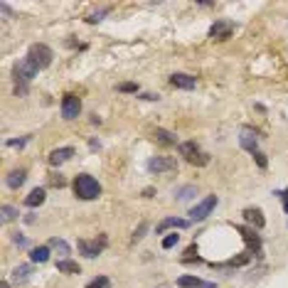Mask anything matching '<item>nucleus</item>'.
Segmentation results:
<instances>
[{
  "label": "nucleus",
  "instance_id": "31",
  "mask_svg": "<svg viewBox=\"0 0 288 288\" xmlns=\"http://www.w3.org/2000/svg\"><path fill=\"white\" fill-rule=\"evenodd\" d=\"M251 155H254V160H256V165H259L261 170H263V168L268 165V160H266V155H263L261 150H256V153H251Z\"/></svg>",
  "mask_w": 288,
  "mask_h": 288
},
{
  "label": "nucleus",
  "instance_id": "5",
  "mask_svg": "<svg viewBox=\"0 0 288 288\" xmlns=\"http://www.w3.org/2000/svg\"><path fill=\"white\" fill-rule=\"evenodd\" d=\"M217 202H219V197H217V195H207L204 200L197 202V204L190 209V219H192V222H202V219H207V217L214 212Z\"/></svg>",
  "mask_w": 288,
  "mask_h": 288
},
{
  "label": "nucleus",
  "instance_id": "27",
  "mask_svg": "<svg viewBox=\"0 0 288 288\" xmlns=\"http://www.w3.org/2000/svg\"><path fill=\"white\" fill-rule=\"evenodd\" d=\"M187 163H190V165H200V168H202V165H207V163H209V155H207V153H197V155H192Z\"/></svg>",
  "mask_w": 288,
  "mask_h": 288
},
{
  "label": "nucleus",
  "instance_id": "7",
  "mask_svg": "<svg viewBox=\"0 0 288 288\" xmlns=\"http://www.w3.org/2000/svg\"><path fill=\"white\" fill-rule=\"evenodd\" d=\"M150 173H168V170H175L177 168V163H175V158L170 155H155V158H150L148 160V165H145Z\"/></svg>",
  "mask_w": 288,
  "mask_h": 288
},
{
  "label": "nucleus",
  "instance_id": "20",
  "mask_svg": "<svg viewBox=\"0 0 288 288\" xmlns=\"http://www.w3.org/2000/svg\"><path fill=\"white\" fill-rule=\"evenodd\" d=\"M177 148H180V155H185V160H190L192 155H197V153H202V150H200V145L195 143V141H185V143H180Z\"/></svg>",
  "mask_w": 288,
  "mask_h": 288
},
{
  "label": "nucleus",
  "instance_id": "3",
  "mask_svg": "<svg viewBox=\"0 0 288 288\" xmlns=\"http://www.w3.org/2000/svg\"><path fill=\"white\" fill-rule=\"evenodd\" d=\"M106 244H109L106 234H99V239H79V241H77V246H79L82 256H87V259L99 256V254L106 249Z\"/></svg>",
  "mask_w": 288,
  "mask_h": 288
},
{
  "label": "nucleus",
  "instance_id": "22",
  "mask_svg": "<svg viewBox=\"0 0 288 288\" xmlns=\"http://www.w3.org/2000/svg\"><path fill=\"white\" fill-rule=\"evenodd\" d=\"M30 259L35 261V263H45V261H50V246H35V249L30 251Z\"/></svg>",
  "mask_w": 288,
  "mask_h": 288
},
{
  "label": "nucleus",
  "instance_id": "13",
  "mask_svg": "<svg viewBox=\"0 0 288 288\" xmlns=\"http://www.w3.org/2000/svg\"><path fill=\"white\" fill-rule=\"evenodd\" d=\"M177 286L180 288H217L212 281H202L197 276H180V278H177Z\"/></svg>",
  "mask_w": 288,
  "mask_h": 288
},
{
  "label": "nucleus",
  "instance_id": "11",
  "mask_svg": "<svg viewBox=\"0 0 288 288\" xmlns=\"http://www.w3.org/2000/svg\"><path fill=\"white\" fill-rule=\"evenodd\" d=\"M241 214H244V219H246V222L251 224V229H256V231L263 229L266 219H263V212H261L259 207H246V209H244Z\"/></svg>",
  "mask_w": 288,
  "mask_h": 288
},
{
  "label": "nucleus",
  "instance_id": "30",
  "mask_svg": "<svg viewBox=\"0 0 288 288\" xmlns=\"http://www.w3.org/2000/svg\"><path fill=\"white\" fill-rule=\"evenodd\" d=\"M145 231H148V222H141V227L136 229V234H133V239H131V241H133V244H136V241H141V239L145 236Z\"/></svg>",
  "mask_w": 288,
  "mask_h": 288
},
{
  "label": "nucleus",
  "instance_id": "34",
  "mask_svg": "<svg viewBox=\"0 0 288 288\" xmlns=\"http://www.w3.org/2000/svg\"><path fill=\"white\" fill-rule=\"evenodd\" d=\"M13 244H18V246H28L30 241L23 236V234H13Z\"/></svg>",
  "mask_w": 288,
  "mask_h": 288
},
{
  "label": "nucleus",
  "instance_id": "19",
  "mask_svg": "<svg viewBox=\"0 0 288 288\" xmlns=\"http://www.w3.org/2000/svg\"><path fill=\"white\" fill-rule=\"evenodd\" d=\"M45 197H47V192H45V187H35V190L30 192L28 197H25V204H28L30 209H32V207H40V204L45 202Z\"/></svg>",
  "mask_w": 288,
  "mask_h": 288
},
{
  "label": "nucleus",
  "instance_id": "16",
  "mask_svg": "<svg viewBox=\"0 0 288 288\" xmlns=\"http://www.w3.org/2000/svg\"><path fill=\"white\" fill-rule=\"evenodd\" d=\"M30 276H32V266H30V263H20V266H15V271H13V281H15L18 286L28 283Z\"/></svg>",
  "mask_w": 288,
  "mask_h": 288
},
{
  "label": "nucleus",
  "instance_id": "24",
  "mask_svg": "<svg viewBox=\"0 0 288 288\" xmlns=\"http://www.w3.org/2000/svg\"><path fill=\"white\" fill-rule=\"evenodd\" d=\"M18 209L13 207V204H3V222L8 224V222H13V219H18Z\"/></svg>",
  "mask_w": 288,
  "mask_h": 288
},
{
  "label": "nucleus",
  "instance_id": "32",
  "mask_svg": "<svg viewBox=\"0 0 288 288\" xmlns=\"http://www.w3.org/2000/svg\"><path fill=\"white\" fill-rule=\"evenodd\" d=\"M28 141L30 138H10V141H5V145H8V148H23Z\"/></svg>",
  "mask_w": 288,
  "mask_h": 288
},
{
  "label": "nucleus",
  "instance_id": "37",
  "mask_svg": "<svg viewBox=\"0 0 288 288\" xmlns=\"http://www.w3.org/2000/svg\"><path fill=\"white\" fill-rule=\"evenodd\" d=\"M143 99H145V101H158V96H155V94H143Z\"/></svg>",
  "mask_w": 288,
  "mask_h": 288
},
{
  "label": "nucleus",
  "instance_id": "10",
  "mask_svg": "<svg viewBox=\"0 0 288 288\" xmlns=\"http://www.w3.org/2000/svg\"><path fill=\"white\" fill-rule=\"evenodd\" d=\"M190 227V219H182V217H165L158 227H155V231L158 234H165L168 229H187Z\"/></svg>",
  "mask_w": 288,
  "mask_h": 288
},
{
  "label": "nucleus",
  "instance_id": "8",
  "mask_svg": "<svg viewBox=\"0 0 288 288\" xmlns=\"http://www.w3.org/2000/svg\"><path fill=\"white\" fill-rule=\"evenodd\" d=\"M231 32H234V23H231V20H217V23L209 28V40L224 42V40L231 37Z\"/></svg>",
  "mask_w": 288,
  "mask_h": 288
},
{
  "label": "nucleus",
  "instance_id": "1",
  "mask_svg": "<svg viewBox=\"0 0 288 288\" xmlns=\"http://www.w3.org/2000/svg\"><path fill=\"white\" fill-rule=\"evenodd\" d=\"M72 187H74V195L79 200H96L101 195V185L96 182V177H91L87 173L77 175L74 182H72Z\"/></svg>",
  "mask_w": 288,
  "mask_h": 288
},
{
  "label": "nucleus",
  "instance_id": "2",
  "mask_svg": "<svg viewBox=\"0 0 288 288\" xmlns=\"http://www.w3.org/2000/svg\"><path fill=\"white\" fill-rule=\"evenodd\" d=\"M52 50L47 47V45H42V42H37V45H32L28 52V59L37 67V69H47L50 64H52Z\"/></svg>",
  "mask_w": 288,
  "mask_h": 288
},
{
  "label": "nucleus",
  "instance_id": "17",
  "mask_svg": "<svg viewBox=\"0 0 288 288\" xmlns=\"http://www.w3.org/2000/svg\"><path fill=\"white\" fill-rule=\"evenodd\" d=\"M25 180H28V170L25 168H20V170H13V173H8V187H13V190H18V187H23L25 185Z\"/></svg>",
  "mask_w": 288,
  "mask_h": 288
},
{
  "label": "nucleus",
  "instance_id": "9",
  "mask_svg": "<svg viewBox=\"0 0 288 288\" xmlns=\"http://www.w3.org/2000/svg\"><path fill=\"white\" fill-rule=\"evenodd\" d=\"M236 231L241 234V239L249 244V254L254 256V254H261V239L259 234L251 229V227H236Z\"/></svg>",
  "mask_w": 288,
  "mask_h": 288
},
{
  "label": "nucleus",
  "instance_id": "28",
  "mask_svg": "<svg viewBox=\"0 0 288 288\" xmlns=\"http://www.w3.org/2000/svg\"><path fill=\"white\" fill-rule=\"evenodd\" d=\"M177 241H180V234H168V236L163 239V249H173Z\"/></svg>",
  "mask_w": 288,
  "mask_h": 288
},
{
  "label": "nucleus",
  "instance_id": "6",
  "mask_svg": "<svg viewBox=\"0 0 288 288\" xmlns=\"http://www.w3.org/2000/svg\"><path fill=\"white\" fill-rule=\"evenodd\" d=\"M79 114H82V99L77 94H64V99H62V116L67 121H72Z\"/></svg>",
  "mask_w": 288,
  "mask_h": 288
},
{
  "label": "nucleus",
  "instance_id": "25",
  "mask_svg": "<svg viewBox=\"0 0 288 288\" xmlns=\"http://www.w3.org/2000/svg\"><path fill=\"white\" fill-rule=\"evenodd\" d=\"M87 288H111V281L106 276H96L94 281H89Z\"/></svg>",
  "mask_w": 288,
  "mask_h": 288
},
{
  "label": "nucleus",
  "instance_id": "4",
  "mask_svg": "<svg viewBox=\"0 0 288 288\" xmlns=\"http://www.w3.org/2000/svg\"><path fill=\"white\" fill-rule=\"evenodd\" d=\"M37 72H40V69H37V67H35L28 57L20 59V62L15 64V69H13L18 87H28V82H32V77H37Z\"/></svg>",
  "mask_w": 288,
  "mask_h": 288
},
{
  "label": "nucleus",
  "instance_id": "21",
  "mask_svg": "<svg viewBox=\"0 0 288 288\" xmlns=\"http://www.w3.org/2000/svg\"><path fill=\"white\" fill-rule=\"evenodd\" d=\"M47 246H50V249H55L59 256H67V254H72V246H69L64 239H57V236H55V239H50V244H47Z\"/></svg>",
  "mask_w": 288,
  "mask_h": 288
},
{
  "label": "nucleus",
  "instance_id": "18",
  "mask_svg": "<svg viewBox=\"0 0 288 288\" xmlns=\"http://www.w3.org/2000/svg\"><path fill=\"white\" fill-rule=\"evenodd\" d=\"M155 141L163 145V148H170V145L177 143V136L170 133V131H165V128H155Z\"/></svg>",
  "mask_w": 288,
  "mask_h": 288
},
{
  "label": "nucleus",
  "instance_id": "38",
  "mask_svg": "<svg viewBox=\"0 0 288 288\" xmlns=\"http://www.w3.org/2000/svg\"><path fill=\"white\" fill-rule=\"evenodd\" d=\"M0 288H10V283H8V281H3V283H0Z\"/></svg>",
  "mask_w": 288,
  "mask_h": 288
},
{
  "label": "nucleus",
  "instance_id": "23",
  "mask_svg": "<svg viewBox=\"0 0 288 288\" xmlns=\"http://www.w3.org/2000/svg\"><path fill=\"white\" fill-rule=\"evenodd\" d=\"M57 271H62V273H79L82 268H79V263H77V261L59 259L57 261Z\"/></svg>",
  "mask_w": 288,
  "mask_h": 288
},
{
  "label": "nucleus",
  "instance_id": "26",
  "mask_svg": "<svg viewBox=\"0 0 288 288\" xmlns=\"http://www.w3.org/2000/svg\"><path fill=\"white\" fill-rule=\"evenodd\" d=\"M192 195H195V187H192V185H185V187H180V190L175 192L177 200H190Z\"/></svg>",
  "mask_w": 288,
  "mask_h": 288
},
{
  "label": "nucleus",
  "instance_id": "15",
  "mask_svg": "<svg viewBox=\"0 0 288 288\" xmlns=\"http://www.w3.org/2000/svg\"><path fill=\"white\" fill-rule=\"evenodd\" d=\"M74 155V148H57V150H52L50 153V165H62V163H67L69 158Z\"/></svg>",
  "mask_w": 288,
  "mask_h": 288
},
{
  "label": "nucleus",
  "instance_id": "12",
  "mask_svg": "<svg viewBox=\"0 0 288 288\" xmlns=\"http://www.w3.org/2000/svg\"><path fill=\"white\" fill-rule=\"evenodd\" d=\"M239 145H241L244 150H249V153H256V150H259V148H256V145H259V136H256L251 128H244L241 136H239Z\"/></svg>",
  "mask_w": 288,
  "mask_h": 288
},
{
  "label": "nucleus",
  "instance_id": "36",
  "mask_svg": "<svg viewBox=\"0 0 288 288\" xmlns=\"http://www.w3.org/2000/svg\"><path fill=\"white\" fill-rule=\"evenodd\" d=\"M278 197H283V212L288 214V190H283V192H276Z\"/></svg>",
  "mask_w": 288,
  "mask_h": 288
},
{
  "label": "nucleus",
  "instance_id": "35",
  "mask_svg": "<svg viewBox=\"0 0 288 288\" xmlns=\"http://www.w3.org/2000/svg\"><path fill=\"white\" fill-rule=\"evenodd\" d=\"M52 185H55V187H64V177H62V175H52Z\"/></svg>",
  "mask_w": 288,
  "mask_h": 288
},
{
  "label": "nucleus",
  "instance_id": "29",
  "mask_svg": "<svg viewBox=\"0 0 288 288\" xmlns=\"http://www.w3.org/2000/svg\"><path fill=\"white\" fill-rule=\"evenodd\" d=\"M118 91H123V94H136V91H138V84H133V82H123V84H118Z\"/></svg>",
  "mask_w": 288,
  "mask_h": 288
},
{
  "label": "nucleus",
  "instance_id": "33",
  "mask_svg": "<svg viewBox=\"0 0 288 288\" xmlns=\"http://www.w3.org/2000/svg\"><path fill=\"white\" fill-rule=\"evenodd\" d=\"M200 261V256H197V246L192 244V246H187V251H185V261Z\"/></svg>",
  "mask_w": 288,
  "mask_h": 288
},
{
  "label": "nucleus",
  "instance_id": "14",
  "mask_svg": "<svg viewBox=\"0 0 288 288\" xmlns=\"http://www.w3.org/2000/svg\"><path fill=\"white\" fill-rule=\"evenodd\" d=\"M170 84L177 89H195V84H197V79L192 77V74H182V72H177V74H173L170 77Z\"/></svg>",
  "mask_w": 288,
  "mask_h": 288
}]
</instances>
